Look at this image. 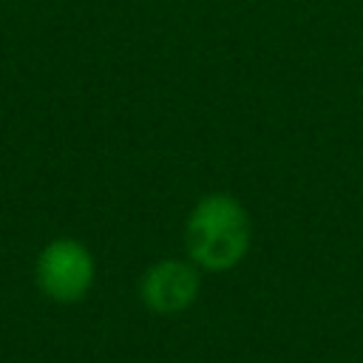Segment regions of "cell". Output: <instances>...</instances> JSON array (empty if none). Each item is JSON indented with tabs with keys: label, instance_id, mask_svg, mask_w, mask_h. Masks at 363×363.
<instances>
[{
	"label": "cell",
	"instance_id": "obj_1",
	"mask_svg": "<svg viewBox=\"0 0 363 363\" xmlns=\"http://www.w3.org/2000/svg\"><path fill=\"white\" fill-rule=\"evenodd\" d=\"M252 247V221L230 193L201 196L184 218V252L204 272L235 269Z\"/></svg>",
	"mask_w": 363,
	"mask_h": 363
},
{
	"label": "cell",
	"instance_id": "obj_2",
	"mask_svg": "<svg viewBox=\"0 0 363 363\" xmlns=\"http://www.w3.org/2000/svg\"><path fill=\"white\" fill-rule=\"evenodd\" d=\"M37 286L57 303L82 301L96 278V264L91 250L77 238H54L37 255Z\"/></svg>",
	"mask_w": 363,
	"mask_h": 363
},
{
	"label": "cell",
	"instance_id": "obj_3",
	"mask_svg": "<svg viewBox=\"0 0 363 363\" xmlns=\"http://www.w3.org/2000/svg\"><path fill=\"white\" fill-rule=\"evenodd\" d=\"M201 292V269L190 258L153 261L139 278V298L153 315H179L196 303Z\"/></svg>",
	"mask_w": 363,
	"mask_h": 363
}]
</instances>
